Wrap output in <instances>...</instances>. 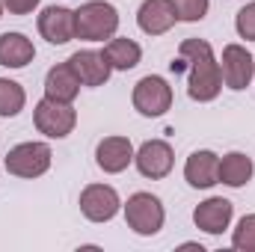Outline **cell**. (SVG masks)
Here are the masks:
<instances>
[{"label": "cell", "instance_id": "obj_1", "mask_svg": "<svg viewBox=\"0 0 255 252\" xmlns=\"http://www.w3.org/2000/svg\"><path fill=\"white\" fill-rule=\"evenodd\" d=\"M178 57L187 60V95L196 104H211L223 92L220 60L208 39H184L178 45Z\"/></svg>", "mask_w": 255, "mask_h": 252}, {"label": "cell", "instance_id": "obj_2", "mask_svg": "<svg viewBox=\"0 0 255 252\" xmlns=\"http://www.w3.org/2000/svg\"><path fill=\"white\" fill-rule=\"evenodd\" d=\"M119 9L110 0H86L74 9L77 39L83 42H110L119 33Z\"/></svg>", "mask_w": 255, "mask_h": 252}, {"label": "cell", "instance_id": "obj_3", "mask_svg": "<svg viewBox=\"0 0 255 252\" xmlns=\"http://www.w3.org/2000/svg\"><path fill=\"white\" fill-rule=\"evenodd\" d=\"M122 214H125L128 229L139 238H154L166 226V208H163L160 196H154L148 190L130 193L128 202H122Z\"/></svg>", "mask_w": 255, "mask_h": 252}, {"label": "cell", "instance_id": "obj_4", "mask_svg": "<svg viewBox=\"0 0 255 252\" xmlns=\"http://www.w3.org/2000/svg\"><path fill=\"white\" fill-rule=\"evenodd\" d=\"M51 163H54V151H51V145L42 142V139L18 142V145H12V148L6 151V157H3V169H6L9 175H15V178H27V181L42 178V175L51 169Z\"/></svg>", "mask_w": 255, "mask_h": 252}, {"label": "cell", "instance_id": "obj_5", "mask_svg": "<svg viewBox=\"0 0 255 252\" xmlns=\"http://www.w3.org/2000/svg\"><path fill=\"white\" fill-rule=\"evenodd\" d=\"M172 86H169V80L166 77H160V74H145V77H139L136 83H133V89H130V104H133V110L139 113V116H145V119H160V116H166L169 110H172Z\"/></svg>", "mask_w": 255, "mask_h": 252}, {"label": "cell", "instance_id": "obj_6", "mask_svg": "<svg viewBox=\"0 0 255 252\" xmlns=\"http://www.w3.org/2000/svg\"><path fill=\"white\" fill-rule=\"evenodd\" d=\"M33 125H36L39 133H45L48 139H65L77 127V110H74V104L54 101V98L45 95L33 107Z\"/></svg>", "mask_w": 255, "mask_h": 252}, {"label": "cell", "instance_id": "obj_7", "mask_svg": "<svg viewBox=\"0 0 255 252\" xmlns=\"http://www.w3.org/2000/svg\"><path fill=\"white\" fill-rule=\"evenodd\" d=\"M220 71H223V86L232 92H244L255 80V57L247 45L229 42L220 57Z\"/></svg>", "mask_w": 255, "mask_h": 252}, {"label": "cell", "instance_id": "obj_8", "mask_svg": "<svg viewBox=\"0 0 255 252\" xmlns=\"http://www.w3.org/2000/svg\"><path fill=\"white\" fill-rule=\"evenodd\" d=\"M77 205H80V214L89 220V223H110L119 211H122V196H119V190L113 187V184H86V187L80 190V199H77Z\"/></svg>", "mask_w": 255, "mask_h": 252}, {"label": "cell", "instance_id": "obj_9", "mask_svg": "<svg viewBox=\"0 0 255 252\" xmlns=\"http://www.w3.org/2000/svg\"><path fill=\"white\" fill-rule=\"evenodd\" d=\"M133 166L148 181L166 178L172 172V166H175V148H172V142H166V139H145L133 151Z\"/></svg>", "mask_w": 255, "mask_h": 252}, {"label": "cell", "instance_id": "obj_10", "mask_svg": "<svg viewBox=\"0 0 255 252\" xmlns=\"http://www.w3.org/2000/svg\"><path fill=\"white\" fill-rule=\"evenodd\" d=\"M232 220H235V205L223 196H208L193 208V226L211 238H220L223 232H229Z\"/></svg>", "mask_w": 255, "mask_h": 252}, {"label": "cell", "instance_id": "obj_11", "mask_svg": "<svg viewBox=\"0 0 255 252\" xmlns=\"http://www.w3.org/2000/svg\"><path fill=\"white\" fill-rule=\"evenodd\" d=\"M39 36L48 45H68L71 39H77V27H74V9L68 6H45L36 18Z\"/></svg>", "mask_w": 255, "mask_h": 252}, {"label": "cell", "instance_id": "obj_12", "mask_svg": "<svg viewBox=\"0 0 255 252\" xmlns=\"http://www.w3.org/2000/svg\"><path fill=\"white\" fill-rule=\"evenodd\" d=\"M65 63L74 68V74L80 77L83 86H92V89L95 86H104L110 80V74H113V65L107 60V54L98 51V48H80Z\"/></svg>", "mask_w": 255, "mask_h": 252}, {"label": "cell", "instance_id": "obj_13", "mask_svg": "<svg viewBox=\"0 0 255 252\" xmlns=\"http://www.w3.org/2000/svg\"><path fill=\"white\" fill-rule=\"evenodd\" d=\"M133 151L136 148H133V142L128 136H119V133L104 136L95 145V166L101 172H107V175H119L133 163Z\"/></svg>", "mask_w": 255, "mask_h": 252}, {"label": "cell", "instance_id": "obj_14", "mask_svg": "<svg viewBox=\"0 0 255 252\" xmlns=\"http://www.w3.org/2000/svg\"><path fill=\"white\" fill-rule=\"evenodd\" d=\"M184 181L193 190H211L220 184V154L211 148H199L184 160Z\"/></svg>", "mask_w": 255, "mask_h": 252}, {"label": "cell", "instance_id": "obj_15", "mask_svg": "<svg viewBox=\"0 0 255 252\" xmlns=\"http://www.w3.org/2000/svg\"><path fill=\"white\" fill-rule=\"evenodd\" d=\"M175 24H178V18L172 9V0H142L136 9V27L151 39L169 33Z\"/></svg>", "mask_w": 255, "mask_h": 252}, {"label": "cell", "instance_id": "obj_16", "mask_svg": "<svg viewBox=\"0 0 255 252\" xmlns=\"http://www.w3.org/2000/svg\"><path fill=\"white\" fill-rule=\"evenodd\" d=\"M36 60V45L18 30L0 33V65L3 68H27Z\"/></svg>", "mask_w": 255, "mask_h": 252}, {"label": "cell", "instance_id": "obj_17", "mask_svg": "<svg viewBox=\"0 0 255 252\" xmlns=\"http://www.w3.org/2000/svg\"><path fill=\"white\" fill-rule=\"evenodd\" d=\"M80 77L74 74V68L68 63H57L54 68H48L45 74V95L54 98V101H65V104H74V98L80 95Z\"/></svg>", "mask_w": 255, "mask_h": 252}, {"label": "cell", "instance_id": "obj_18", "mask_svg": "<svg viewBox=\"0 0 255 252\" xmlns=\"http://www.w3.org/2000/svg\"><path fill=\"white\" fill-rule=\"evenodd\" d=\"M253 175H255V163L247 151H226L220 157V184L241 190L253 181Z\"/></svg>", "mask_w": 255, "mask_h": 252}, {"label": "cell", "instance_id": "obj_19", "mask_svg": "<svg viewBox=\"0 0 255 252\" xmlns=\"http://www.w3.org/2000/svg\"><path fill=\"white\" fill-rule=\"evenodd\" d=\"M101 51L107 54L113 71H130V68H136V65L142 63V48H139V42H133V39H128V36H113L110 42H104Z\"/></svg>", "mask_w": 255, "mask_h": 252}, {"label": "cell", "instance_id": "obj_20", "mask_svg": "<svg viewBox=\"0 0 255 252\" xmlns=\"http://www.w3.org/2000/svg\"><path fill=\"white\" fill-rule=\"evenodd\" d=\"M27 107V92L18 80L0 77V119H15Z\"/></svg>", "mask_w": 255, "mask_h": 252}, {"label": "cell", "instance_id": "obj_21", "mask_svg": "<svg viewBox=\"0 0 255 252\" xmlns=\"http://www.w3.org/2000/svg\"><path fill=\"white\" fill-rule=\"evenodd\" d=\"M232 250L255 252V214H244L232 229Z\"/></svg>", "mask_w": 255, "mask_h": 252}, {"label": "cell", "instance_id": "obj_22", "mask_svg": "<svg viewBox=\"0 0 255 252\" xmlns=\"http://www.w3.org/2000/svg\"><path fill=\"white\" fill-rule=\"evenodd\" d=\"M172 9L181 24H199V21H205L211 0H172Z\"/></svg>", "mask_w": 255, "mask_h": 252}, {"label": "cell", "instance_id": "obj_23", "mask_svg": "<svg viewBox=\"0 0 255 252\" xmlns=\"http://www.w3.org/2000/svg\"><path fill=\"white\" fill-rule=\"evenodd\" d=\"M235 30L244 42H255V0H250L247 6L238 9L235 15Z\"/></svg>", "mask_w": 255, "mask_h": 252}, {"label": "cell", "instance_id": "obj_24", "mask_svg": "<svg viewBox=\"0 0 255 252\" xmlns=\"http://www.w3.org/2000/svg\"><path fill=\"white\" fill-rule=\"evenodd\" d=\"M39 3L42 0H3V6H6L9 15H30V12L39 9Z\"/></svg>", "mask_w": 255, "mask_h": 252}, {"label": "cell", "instance_id": "obj_25", "mask_svg": "<svg viewBox=\"0 0 255 252\" xmlns=\"http://www.w3.org/2000/svg\"><path fill=\"white\" fill-rule=\"evenodd\" d=\"M3 12H6V6H3V0H0V18H3Z\"/></svg>", "mask_w": 255, "mask_h": 252}]
</instances>
